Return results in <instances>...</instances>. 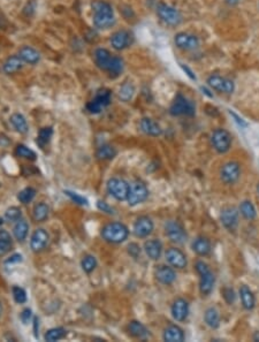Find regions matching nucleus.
Instances as JSON below:
<instances>
[{"mask_svg":"<svg viewBox=\"0 0 259 342\" xmlns=\"http://www.w3.org/2000/svg\"><path fill=\"white\" fill-rule=\"evenodd\" d=\"M92 22L97 29H108L115 24L114 11L111 4L104 0H95L91 4Z\"/></svg>","mask_w":259,"mask_h":342,"instance_id":"obj_1","label":"nucleus"},{"mask_svg":"<svg viewBox=\"0 0 259 342\" xmlns=\"http://www.w3.org/2000/svg\"><path fill=\"white\" fill-rule=\"evenodd\" d=\"M103 240L108 243L119 244L127 240L129 236L128 227L121 222H109L102 228L100 232Z\"/></svg>","mask_w":259,"mask_h":342,"instance_id":"obj_2","label":"nucleus"},{"mask_svg":"<svg viewBox=\"0 0 259 342\" xmlns=\"http://www.w3.org/2000/svg\"><path fill=\"white\" fill-rule=\"evenodd\" d=\"M195 269L197 273L199 274V290L202 293V295L207 296L212 293L213 287H215L216 282V277L212 273V271L210 270V266L206 263H204L203 260H198L196 263Z\"/></svg>","mask_w":259,"mask_h":342,"instance_id":"obj_3","label":"nucleus"},{"mask_svg":"<svg viewBox=\"0 0 259 342\" xmlns=\"http://www.w3.org/2000/svg\"><path fill=\"white\" fill-rule=\"evenodd\" d=\"M170 113L174 117H180V115L194 117L196 113V106L187 97L181 95V93H177L173 104L171 105Z\"/></svg>","mask_w":259,"mask_h":342,"instance_id":"obj_4","label":"nucleus"},{"mask_svg":"<svg viewBox=\"0 0 259 342\" xmlns=\"http://www.w3.org/2000/svg\"><path fill=\"white\" fill-rule=\"evenodd\" d=\"M111 98H112V92L108 89H100L97 91L95 98L91 102H89L86 104V109L91 113V114H98L103 111L106 106L111 104Z\"/></svg>","mask_w":259,"mask_h":342,"instance_id":"obj_5","label":"nucleus"},{"mask_svg":"<svg viewBox=\"0 0 259 342\" xmlns=\"http://www.w3.org/2000/svg\"><path fill=\"white\" fill-rule=\"evenodd\" d=\"M130 185L124 179L112 177L108 181V192L116 201H127Z\"/></svg>","mask_w":259,"mask_h":342,"instance_id":"obj_6","label":"nucleus"},{"mask_svg":"<svg viewBox=\"0 0 259 342\" xmlns=\"http://www.w3.org/2000/svg\"><path fill=\"white\" fill-rule=\"evenodd\" d=\"M211 143L219 153H226L232 147V136L226 129L218 128L211 135Z\"/></svg>","mask_w":259,"mask_h":342,"instance_id":"obj_7","label":"nucleus"},{"mask_svg":"<svg viewBox=\"0 0 259 342\" xmlns=\"http://www.w3.org/2000/svg\"><path fill=\"white\" fill-rule=\"evenodd\" d=\"M157 14L159 18L163 20L165 23L168 25H179L182 21V15L181 13L177 11L176 8L172 7L170 5L164 4V2H160L157 6Z\"/></svg>","mask_w":259,"mask_h":342,"instance_id":"obj_8","label":"nucleus"},{"mask_svg":"<svg viewBox=\"0 0 259 342\" xmlns=\"http://www.w3.org/2000/svg\"><path fill=\"white\" fill-rule=\"evenodd\" d=\"M149 189L147 185L142 181H135L130 185L128 193V204L130 206H136L144 201H147L149 197Z\"/></svg>","mask_w":259,"mask_h":342,"instance_id":"obj_9","label":"nucleus"},{"mask_svg":"<svg viewBox=\"0 0 259 342\" xmlns=\"http://www.w3.org/2000/svg\"><path fill=\"white\" fill-rule=\"evenodd\" d=\"M165 234L171 242L176 244H183L188 237L183 226L175 220H170L165 224Z\"/></svg>","mask_w":259,"mask_h":342,"instance_id":"obj_10","label":"nucleus"},{"mask_svg":"<svg viewBox=\"0 0 259 342\" xmlns=\"http://www.w3.org/2000/svg\"><path fill=\"white\" fill-rule=\"evenodd\" d=\"M241 176V165L237 161H228L220 170V179L225 185H234Z\"/></svg>","mask_w":259,"mask_h":342,"instance_id":"obj_11","label":"nucleus"},{"mask_svg":"<svg viewBox=\"0 0 259 342\" xmlns=\"http://www.w3.org/2000/svg\"><path fill=\"white\" fill-rule=\"evenodd\" d=\"M238 210L234 206H226L221 210L220 214V220L226 230L234 232L238 226Z\"/></svg>","mask_w":259,"mask_h":342,"instance_id":"obj_12","label":"nucleus"},{"mask_svg":"<svg viewBox=\"0 0 259 342\" xmlns=\"http://www.w3.org/2000/svg\"><path fill=\"white\" fill-rule=\"evenodd\" d=\"M132 43H134V35L130 31L125 30V29L115 31L111 36V45L116 51L126 50Z\"/></svg>","mask_w":259,"mask_h":342,"instance_id":"obj_13","label":"nucleus"},{"mask_svg":"<svg viewBox=\"0 0 259 342\" xmlns=\"http://www.w3.org/2000/svg\"><path fill=\"white\" fill-rule=\"evenodd\" d=\"M207 85L213 90L223 93H233L235 89L234 82L232 80L226 79V77L219 76V75H211L207 79Z\"/></svg>","mask_w":259,"mask_h":342,"instance_id":"obj_14","label":"nucleus"},{"mask_svg":"<svg viewBox=\"0 0 259 342\" xmlns=\"http://www.w3.org/2000/svg\"><path fill=\"white\" fill-rule=\"evenodd\" d=\"M165 258H166L167 263L170 264L174 269L182 270L187 266V256L183 254V251H181L177 248H170L165 253Z\"/></svg>","mask_w":259,"mask_h":342,"instance_id":"obj_15","label":"nucleus"},{"mask_svg":"<svg viewBox=\"0 0 259 342\" xmlns=\"http://www.w3.org/2000/svg\"><path fill=\"white\" fill-rule=\"evenodd\" d=\"M153 221L149 217H147V215H142V217L136 219L132 231H134V234L136 236L140 238H144L148 237L149 235L153 232Z\"/></svg>","mask_w":259,"mask_h":342,"instance_id":"obj_16","label":"nucleus"},{"mask_svg":"<svg viewBox=\"0 0 259 342\" xmlns=\"http://www.w3.org/2000/svg\"><path fill=\"white\" fill-rule=\"evenodd\" d=\"M50 236L48 233L43 228H38L32 233L30 237V248L34 253H40L46 248Z\"/></svg>","mask_w":259,"mask_h":342,"instance_id":"obj_17","label":"nucleus"},{"mask_svg":"<svg viewBox=\"0 0 259 342\" xmlns=\"http://www.w3.org/2000/svg\"><path fill=\"white\" fill-rule=\"evenodd\" d=\"M154 277L161 285L170 286L176 280V273L174 267L168 265H159L154 271Z\"/></svg>","mask_w":259,"mask_h":342,"instance_id":"obj_18","label":"nucleus"},{"mask_svg":"<svg viewBox=\"0 0 259 342\" xmlns=\"http://www.w3.org/2000/svg\"><path fill=\"white\" fill-rule=\"evenodd\" d=\"M174 42H175V45L181 50H195V48L198 47L199 41L198 38L194 35L187 34V32H179V34L175 35V38H174Z\"/></svg>","mask_w":259,"mask_h":342,"instance_id":"obj_19","label":"nucleus"},{"mask_svg":"<svg viewBox=\"0 0 259 342\" xmlns=\"http://www.w3.org/2000/svg\"><path fill=\"white\" fill-rule=\"evenodd\" d=\"M172 317L176 321H184L189 316V304L184 299H177L171 308Z\"/></svg>","mask_w":259,"mask_h":342,"instance_id":"obj_20","label":"nucleus"},{"mask_svg":"<svg viewBox=\"0 0 259 342\" xmlns=\"http://www.w3.org/2000/svg\"><path fill=\"white\" fill-rule=\"evenodd\" d=\"M93 57H95V63L97 67L108 73L113 60V54H111V52L108 50H106V48H97L95 53H93Z\"/></svg>","mask_w":259,"mask_h":342,"instance_id":"obj_21","label":"nucleus"},{"mask_svg":"<svg viewBox=\"0 0 259 342\" xmlns=\"http://www.w3.org/2000/svg\"><path fill=\"white\" fill-rule=\"evenodd\" d=\"M192 248L194 250V253L198 255V256L205 257V256H209V255L211 254L212 244H211V241H210L207 237L198 236V237H196L195 240H194Z\"/></svg>","mask_w":259,"mask_h":342,"instance_id":"obj_22","label":"nucleus"},{"mask_svg":"<svg viewBox=\"0 0 259 342\" xmlns=\"http://www.w3.org/2000/svg\"><path fill=\"white\" fill-rule=\"evenodd\" d=\"M140 127H141V130L143 131L144 134L149 135V136L157 137V136H160V135L163 134V129H161L160 125L151 118L142 119Z\"/></svg>","mask_w":259,"mask_h":342,"instance_id":"obj_23","label":"nucleus"},{"mask_svg":"<svg viewBox=\"0 0 259 342\" xmlns=\"http://www.w3.org/2000/svg\"><path fill=\"white\" fill-rule=\"evenodd\" d=\"M144 251L152 260H158L163 254V243L157 238L149 240L144 243Z\"/></svg>","mask_w":259,"mask_h":342,"instance_id":"obj_24","label":"nucleus"},{"mask_svg":"<svg viewBox=\"0 0 259 342\" xmlns=\"http://www.w3.org/2000/svg\"><path fill=\"white\" fill-rule=\"evenodd\" d=\"M18 56L21 58L23 63L29 64H37L41 61L40 52L31 46H22L19 50Z\"/></svg>","mask_w":259,"mask_h":342,"instance_id":"obj_25","label":"nucleus"},{"mask_svg":"<svg viewBox=\"0 0 259 342\" xmlns=\"http://www.w3.org/2000/svg\"><path fill=\"white\" fill-rule=\"evenodd\" d=\"M163 338L167 342H182L184 340L183 330L177 325H170L165 328Z\"/></svg>","mask_w":259,"mask_h":342,"instance_id":"obj_26","label":"nucleus"},{"mask_svg":"<svg viewBox=\"0 0 259 342\" xmlns=\"http://www.w3.org/2000/svg\"><path fill=\"white\" fill-rule=\"evenodd\" d=\"M22 67H23V61L16 54V56L8 57L7 59L5 60L4 64H2V70H4V73L7 74V75H11V74H15L18 73L19 70H21Z\"/></svg>","mask_w":259,"mask_h":342,"instance_id":"obj_27","label":"nucleus"},{"mask_svg":"<svg viewBox=\"0 0 259 342\" xmlns=\"http://www.w3.org/2000/svg\"><path fill=\"white\" fill-rule=\"evenodd\" d=\"M239 298H241L242 305L247 310H252L256 305V298L254 293L251 292V289L248 286H241L239 288Z\"/></svg>","mask_w":259,"mask_h":342,"instance_id":"obj_28","label":"nucleus"},{"mask_svg":"<svg viewBox=\"0 0 259 342\" xmlns=\"http://www.w3.org/2000/svg\"><path fill=\"white\" fill-rule=\"evenodd\" d=\"M13 127L18 133L20 134H27L29 130V126L28 122L25 120V118L21 113H13L11 115V119H9Z\"/></svg>","mask_w":259,"mask_h":342,"instance_id":"obj_29","label":"nucleus"},{"mask_svg":"<svg viewBox=\"0 0 259 342\" xmlns=\"http://www.w3.org/2000/svg\"><path fill=\"white\" fill-rule=\"evenodd\" d=\"M128 331L132 337L137 339H147L149 338V335H150L148 328L145 327L141 321H132L129 322Z\"/></svg>","mask_w":259,"mask_h":342,"instance_id":"obj_30","label":"nucleus"},{"mask_svg":"<svg viewBox=\"0 0 259 342\" xmlns=\"http://www.w3.org/2000/svg\"><path fill=\"white\" fill-rule=\"evenodd\" d=\"M29 233V224L24 219H20L16 221V224L13 228V235L19 242H23L28 236Z\"/></svg>","mask_w":259,"mask_h":342,"instance_id":"obj_31","label":"nucleus"},{"mask_svg":"<svg viewBox=\"0 0 259 342\" xmlns=\"http://www.w3.org/2000/svg\"><path fill=\"white\" fill-rule=\"evenodd\" d=\"M204 321L206 325L211 328H218L220 326V315L216 308H209L204 314Z\"/></svg>","mask_w":259,"mask_h":342,"instance_id":"obj_32","label":"nucleus"},{"mask_svg":"<svg viewBox=\"0 0 259 342\" xmlns=\"http://www.w3.org/2000/svg\"><path fill=\"white\" fill-rule=\"evenodd\" d=\"M124 68H125L124 59H122L121 57L113 56V60L111 63V66H109V68L108 70V74L109 75V77L115 79V77H118L120 74L124 72Z\"/></svg>","mask_w":259,"mask_h":342,"instance_id":"obj_33","label":"nucleus"},{"mask_svg":"<svg viewBox=\"0 0 259 342\" xmlns=\"http://www.w3.org/2000/svg\"><path fill=\"white\" fill-rule=\"evenodd\" d=\"M48 211H50V209H48L46 203L41 202L35 205L34 210H32V215H34V219L36 221L43 222L48 217Z\"/></svg>","mask_w":259,"mask_h":342,"instance_id":"obj_34","label":"nucleus"},{"mask_svg":"<svg viewBox=\"0 0 259 342\" xmlns=\"http://www.w3.org/2000/svg\"><path fill=\"white\" fill-rule=\"evenodd\" d=\"M96 156L99 160H111L116 156V150L112 145L104 144L100 148H98Z\"/></svg>","mask_w":259,"mask_h":342,"instance_id":"obj_35","label":"nucleus"},{"mask_svg":"<svg viewBox=\"0 0 259 342\" xmlns=\"http://www.w3.org/2000/svg\"><path fill=\"white\" fill-rule=\"evenodd\" d=\"M53 136V128L52 127H44L42 128L40 131H38L37 135V144L41 149H44L45 145H47L50 143L51 138Z\"/></svg>","mask_w":259,"mask_h":342,"instance_id":"obj_36","label":"nucleus"},{"mask_svg":"<svg viewBox=\"0 0 259 342\" xmlns=\"http://www.w3.org/2000/svg\"><path fill=\"white\" fill-rule=\"evenodd\" d=\"M239 212L247 220H254L257 217V211H256L255 205L250 201H243L239 205Z\"/></svg>","mask_w":259,"mask_h":342,"instance_id":"obj_37","label":"nucleus"},{"mask_svg":"<svg viewBox=\"0 0 259 342\" xmlns=\"http://www.w3.org/2000/svg\"><path fill=\"white\" fill-rule=\"evenodd\" d=\"M12 249V237L7 232L0 230V257L5 256Z\"/></svg>","mask_w":259,"mask_h":342,"instance_id":"obj_38","label":"nucleus"},{"mask_svg":"<svg viewBox=\"0 0 259 342\" xmlns=\"http://www.w3.org/2000/svg\"><path fill=\"white\" fill-rule=\"evenodd\" d=\"M135 95V86L130 82H126L119 90V98L122 102H129Z\"/></svg>","mask_w":259,"mask_h":342,"instance_id":"obj_39","label":"nucleus"},{"mask_svg":"<svg viewBox=\"0 0 259 342\" xmlns=\"http://www.w3.org/2000/svg\"><path fill=\"white\" fill-rule=\"evenodd\" d=\"M66 334H67V331L65 330L64 327H54V328H51V330H48L46 333H45L44 339L45 341L54 342L65 338L66 337Z\"/></svg>","mask_w":259,"mask_h":342,"instance_id":"obj_40","label":"nucleus"},{"mask_svg":"<svg viewBox=\"0 0 259 342\" xmlns=\"http://www.w3.org/2000/svg\"><path fill=\"white\" fill-rule=\"evenodd\" d=\"M36 189L32 188V187H27V188L22 189L18 195V199L20 201L22 204H29V203L32 202V199L36 196Z\"/></svg>","mask_w":259,"mask_h":342,"instance_id":"obj_41","label":"nucleus"},{"mask_svg":"<svg viewBox=\"0 0 259 342\" xmlns=\"http://www.w3.org/2000/svg\"><path fill=\"white\" fill-rule=\"evenodd\" d=\"M81 266H82V270L86 273L89 274L93 272L97 267L96 257L92 256V255H86V256H84L82 262H81Z\"/></svg>","mask_w":259,"mask_h":342,"instance_id":"obj_42","label":"nucleus"},{"mask_svg":"<svg viewBox=\"0 0 259 342\" xmlns=\"http://www.w3.org/2000/svg\"><path fill=\"white\" fill-rule=\"evenodd\" d=\"M15 153L18 157L24 158V159H29V160H36V152L35 151H32L31 149H29L28 147H25L23 144L18 145V148H16Z\"/></svg>","mask_w":259,"mask_h":342,"instance_id":"obj_43","label":"nucleus"},{"mask_svg":"<svg viewBox=\"0 0 259 342\" xmlns=\"http://www.w3.org/2000/svg\"><path fill=\"white\" fill-rule=\"evenodd\" d=\"M21 218H22V211L19 208H16V206H12V208L6 210L5 219L7 221L16 222L18 220H20Z\"/></svg>","mask_w":259,"mask_h":342,"instance_id":"obj_44","label":"nucleus"},{"mask_svg":"<svg viewBox=\"0 0 259 342\" xmlns=\"http://www.w3.org/2000/svg\"><path fill=\"white\" fill-rule=\"evenodd\" d=\"M13 293V298H14V301L18 303V304H23V303L27 302V293L23 288L19 286H14L12 288Z\"/></svg>","mask_w":259,"mask_h":342,"instance_id":"obj_45","label":"nucleus"},{"mask_svg":"<svg viewBox=\"0 0 259 342\" xmlns=\"http://www.w3.org/2000/svg\"><path fill=\"white\" fill-rule=\"evenodd\" d=\"M64 192H65V195L68 196V197L72 199L74 203H76V204L86 205V206L89 205L88 199H86V197H83V196L79 195V193H76V192H70V190H65Z\"/></svg>","mask_w":259,"mask_h":342,"instance_id":"obj_46","label":"nucleus"},{"mask_svg":"<svg viewBox=\"0 0 259 342\" xmlns=\"http://www.w3.org/2000/svg\"><path fill=\"white\" fill-rule=\"evenodd\" d=\"M222 298L225 299V301L228 303V304H233L236 299V294L234 292V289L231 288V287H226V288L222 289Z\"/></svg>","mask_w":259,"mask_h":342,"instance_id":"obj_47","label":"nucleus"},{"mask_svg":"<svg viewBox=\"0 0 259 342\" xmlns=\"http://www.w3.org/2000/svg\"><path fill=\"white\" fill-rule=\"evenodd\" d=\"M127 249H128V254L130 255L132 258H135V259L141 256V247L138 246L137 243H130Z\"/></svg>","mask_w":259,"mask_h":342,"instance_id":"obj_48","label":"nucleus"},{"mask_svg":"<svg viewBox=\"0 0 259 342\" xmlns=\"http://www.w3.org/2000/svg\"><path fill=\"white\" fill-rule=\"evenodd\" d=\"M97 208H98L100 211L105 212V214H114V209L112 208V206H109L108 203L104 202V201H98L97 202Z\"/></svg>","mask_w":259,"mask_h":342,"instance_id":"obj_49","label":"nucleus"},{"mask_svg":"<svg viewBox=\"0 0 259 342\" xmlns=\"http://www.w3.org/2000/svg\"><path fill=\"white\" fill-rule=\"evenodd\" d=\"M32 317V312L30 309H24L23 311L21 312V315H20V319H21V321L23 322L24 325H27L29 321H30V319Z\"/></svg>","mask_w":259,"mask_h":342,"instance_id":"obj_50","label":"nucleus"},{"mask_svg":"<svg viewBox=\"0 0 259 342\" xmlns=\"http://www.w3.org/2000/svg\"><path fill=\"white\" fill-rule=\"evenodd\" d=\"M22 259H23V258H22V255L14 254L5 260V264L6 265H9V264H18V263H21Z\"/></svg>","mask_w":259,"mask_h":342,"instance_id":"obj_51","label":"nucleus"},{"mask_svg":"<svg viewBox=\"0 0 259 342\" xmlns=\"http://www.w3.org/2000/svg\"><path fill=\"white\" fill-rule=\"evenodd\" d=\"M229 114H231L232 117L235 119V121L237 122V125H238V126H241V127H244V128H245V127H248V124H247V122H245L242 118H239L238 115L236 114V113L232 112V111H229Z\"/></svg>","mask_w":259,"mask_h":342,"instance_id":"obj_52","label":"nucleus"},{"mask_svg":"<svg viewBox=\"0 0 259 342\" xmlns=\"http://www.w3.org/2000/svg\"><path fill=\"white\" fill-rule=\"evenodd\" d=\"M180 66H181V68H182V69L184 70V73H186V74H187V75L190 77V79H192V80H194V81H196V75H195V74H194V72H193V70H192V69H190V68H189V67L184 66V64H180Z\"/></svg>","mask_w":259,"mask_h":342,"instance_id":"obj_53","label":"nucleus"},{"mask_svg":"<svg viewBox=\"0 0 259 342\" xmlns=\"http://www.w3.org/2000/svg\"><path fill=\"white\" fill-rule=\"evenodd\" d=\"M7 27H8V22L6 20L5 15L2 14V13H0V29L5 30V29H7Z\"/></svg>","mask_w":259,"mask_h":342,"instance_id":"obj_54","label":"nucleus"},{"mask_svg":"<svg viewBox=\"0 0 259 342\" xmlns=\"http://www.w3.org/2000/svg\"><path fill=\"white\" fill-rule=\"evenodd\" d=\"M40 319L37 317L34 318V333H35V338H38V326H40Z\"/></svg>","mask_w":259,"mask_h":342,"instance_id":"obj_55","label":"nucleus"},{"mask_svg":"<svg viewBox=\"0 0 259 342\" xmlns=\"http://www.w3.org/2000/svg\"><path fill=\"white\" fill-rule=\"evenodd\" d=\"M200 89H202L203 93H205V95H207V96H209V97H211V98H212L213 95H212V93H210V91H209V90H207L206 88H204V86H202V88H200Z\"/></svg>","mask_w":259,"mask_h":342,"instance_id":"obj_56","label":"nucleus"},{"mask_svg":"<svg viewBox=\"0 0 259 342\" xmlns=\"http://www.w3.org/2000/svg\"><path fill=\"white\" fill-rule=\"evenodd\" d=\"M227 1V4L229 5H236L238 2V0H226Z\"/></svg>","mask_w":259,"mask_h":342,"instance_id":"obj_57","label":"nucleus"},{"mask_svg":"<svg viewBox=\"0 0 259 342\" xmlns=\"http://www.w3.org/2000/svg\"><path fill=\"white\" fill-rule=\"evenodd\" d=\"M254 341H259V332H256V333H255Z\"/></svg>","mask_w":259,"mask_h":342,"instance_id":"obj_58","label":"nucleus"},{"mask_svg":"<svg viewBox=\"0 0 259 342\" xmlns=\"http://www.w3.org/2000/svg\"><path fill=\"white\" fill-rule=\"evenodd\" d=\"M2 311H4V309H2V304H1V302H0V317H1Z\"/></svg>","mask_w":259,"mask_h":342,"instance_id":"obj_59","label":"nucleus"},{"mask_svg":"<svg viewBox=\"0 0 259 342\" xmlns=\"http://www.w3.org/2000/svg\"><path fill=\"white\" fill-rule=\"evenodd\" d=\"M257 192H258V193H259V185L257 186Z\"/></svg>","mask_w":259,"mask_h":342,"instance_id":"obj_60","label":"nucleus"},{"mask_svg":"<svg viewBox=\"0 0 259 342\" xmlns=\"http://www.w3.org/2000/svg\"><path fill=\"white\" fill-rule=\"evenodd\" d=\"M0 187H1V183H0Z\"/></svg>","mask_w":259,"mask_h":342,"instance_id":"obj_61","label":"nucleus"}]
</instances>
